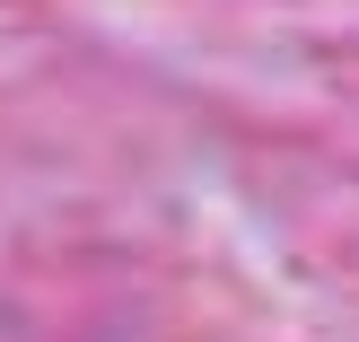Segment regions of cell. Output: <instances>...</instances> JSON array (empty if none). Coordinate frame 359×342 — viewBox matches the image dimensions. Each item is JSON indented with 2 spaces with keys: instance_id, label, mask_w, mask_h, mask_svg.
<instances>
[]
</instances>
